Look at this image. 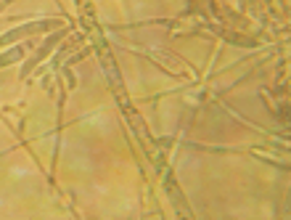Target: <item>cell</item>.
I'll return each mask as SVG.
<instances>
[{
    "mask_svg": "<svg viewBox=\"0 0 291 220\" xmlns=\"http://www.w3.org/2000/svg\"><path fill=\"white\" fill-rule=\"evenodd\" d=\"M19 56H22V51H11V53H6V56H0V67H6V64L16 61Z\"/></svg>",
    "mask_w": 291,
    "mask_h": 220,
    "instance_id": "1",
    "label": "cell"
}]
</instances>
